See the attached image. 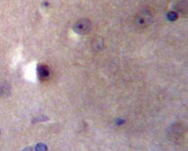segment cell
Wrapping results in <instances>:
<instances>
[{
  "label": "cell",
  "instance_id": "6da1fadb",
  "mask_svg": "<svg viewBox=\"0 0 188 151\" xmlns=\"http://www.w3.org/2000/svg\"><path fill=\"white\" fill-rule=\"evenodd\" d=\"M91 28V24L88 19H81V20H78L77 24L74 25V30L77 33H81V34H86L88 33Z\"/></svg>",
  "mask_w": 188,
  "mask_h": 151
},
{
  "label": "cell",
  "instance_id": "7a4b0ae2",
  "mask_svg": "<svg viewBox=\"0 0 188 151\" xmlns=\"http://www.w3.org/2000/svg\"><path fill=\"white\" fill-rule=\"evenodd\" d=\"M37 72H39V79H42V80L46 79V78L50 76V71H49V68H47L46 65H39Z\"/></svg>",
  "mask_w": 188,
  "mask_h": 151
},
{
  "label": "cell",
  "instance_id": "3957f363",
  "mask_svg": "<svg viewBox=\"0 0 188 151\" xmlns=\"http://www.w3.org/2000/svg\"><path fill=\"white\" fill-rule=\"evenodd\" d=\"M150 20H151V15H150V13H146V11L142 13L137 17V23L141 24V25H146V23H149Z\"/></svg>",
  "mask_w": 188,
  "mask_h": 151
}]
</instances>
